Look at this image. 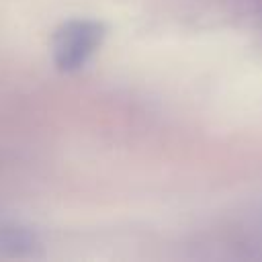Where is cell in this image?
Masks as SVG:
<instances>
[{
  "mask_svg": "<svg viewBox=\"0 0 262 262\" xmlns=\"http://www.w3.org/2000/svg\"><path fill=\"white\" fill-rule=\"evenodd\" d=\"M31 246H33V237L31 233H27V229L0 221V252L23 254L25 250H31Z\"/></svg>",
  "mask_w": 262,
  "mask_h": 262,
  "instance_id": "cell-2",
  "label": "cell"
},
{
  "mask_svg": "<svg viewBox=\"0 0 262 262\" xmlns=\"http://www.w3.org/2000/svg\"><path fill=\"white\" fill-rule=\"evenodd\" d=\"M104 37V29L94 20H72L63 25L53 39V55L59 70L72 72L82 68L96 51Z\"/></svg>",
  "mask_w": 262,
  "mask_h": 262,
  "instance_id": "cell-1",
  "label": "cell"
}]
</instances>
